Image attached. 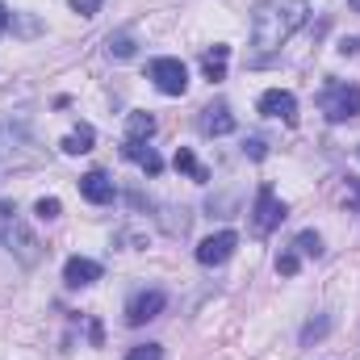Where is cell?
I'll return each instance as SVG.
<instances>
[{
  "mask_svg": "<svg viewBox=\"0 0 360 360\" xmlns=\"http://www.w3.org/2000/svg\"><path fill=\"white\" fill-rule=\"evenodd\" d=\"M164 302H168V297H164L160 289H143V293H134V297L126 302V323H130V327L151 323V319L164 310Z\"/></svg>",
  "mask_w": 360,
  "mask_h": 360,
  "instance_id": "52a82bcc",
  "label": "cell"
},
{
  "mask_svg": "<svg viewBox=\"0 0 360 360\" xmlns=\"http://www.w3.org/2000/svg\"><path fill=\"white\" fill-rule=\"evenodd\" d=\"M68 4H72V13L92 17V13H101V4H105V0H68Z\"/></svg>",
  "mask_w": 360,
  "mask_h": 360,
  "instance_id": "7402d4cb",
  "label": "cell"
},
{
  "mask_svg": "<svg viewBox=\"0 0 360 360\" xmlns=\"http://www.w3.org/2000/svg\"><path fill=\"white\" fill-rule=\"evenodd\" d=\"M319 109L327 113V122H352V117H360V89H352V84H327L319 92Z\"/></svg>",
  "mask_w": 360,
  "mask_h": 360,
  "instance_id": "3957f363",
  "label": "cell"
},
{
  "mask_svg": "<svg viewBox=\"0 0 360 360\" xmlns=\"http://www.w3.org/2000/svg\"><path fill=\"white\" fill-rule=\"evenodd\" d=\"M348 205H360V180L348 176Z\"/></svg>",
  "mask_w": 360,
  "mask_h": 360,
  "instance_id": "cb8c5ba5",
  "label": "cell"
},
{
  "mask_svg": "<svg viewBox=\"0 0 360 360\" xmlns=\"http://www.w3.org/2000/svg\"><path fill=\"white\" fill-rule=\"evenodd\" d=\"M172 164H176V172H188V176L197 180V184H205V180H210V172L197 164V155H193L188 147H176V160H172Z\"/></svg>",
  "mask_w": 360,
  "mask_h": 360,
  "instance_id": "2e32d148",
  "label": "cell"
},
{
  "mask_svg": "<svg viewBox=\"0 0 360 360\" xmlns=\"http://www.w3.org/2000/svg\"><path fill=\"white\" fill-rule=\"evenodd\" d=\"M92 143H96V130H92L89 122H80V126H76V130H72V134H68V139H63L59 147H63L68 155H89Z\"/></svg>",
  "mask_w": 360,
  "mask_h": 360,
  "instance_id": "5bb4252c",
  "label": "cell"
},
{
  "mask_svg": "<svg viewBox=\"0 0 360 360\" xmlns=\"http://www.w3.org/2000/svg\"><path fill=\"white\" fill-rule=\"evenodd\" d=\"M109 55H113V59H130V55H134V38H130L126 30H122V34H109Z\"/></svg>",
  "mask_w": 360,
  "mask_h": 360,
  "instance_id": "ac0fdd59",
  "label": "cell"
},
{
  "mask_svg": "<svg viewBox=\"0 0 360 360\" xmlns=\"http://www.w3.org/2000/svg\"><path fill=\"white\" fill-rule=\"evenodd\" d=\"M0 243L25 264V269H34L38 260H42V243L34 239V231L21 222V214H17V205L13 201H0Z\"/></svg>",
  "mask_w": 360,
  "mask_h": 360,
  "instance_id": "7a4b0ae2",
  "label": "cell"
},
{
  "mask_svg": "<svg viewBox=\"0 0 360 360\" xmlns=\"http://www.w3.org/2000/svg\"><path fill=\"white\" fill-rule=\"evenodd\" d=\"M151 80H155V89L164 96H184V89H188V72H184L180 59H155L151 63Z\"/></svg>",
  "mask_w": 360,
  "mask_h": 360,
  "instance_id": "8992f818",
  "label": "cell"
},
{
  "mask_svg": "<svg viewBox=\"0 0 360 360\" xmlns=\"http://www.w3.org/2000/svg\"><path fill=\"white\" fill-rule=\"evenodd\" d=\"M243 155L264 160V155H269V143H264V139H248V143H243Z\"/></svg>",
  "mask_w": 360,
  "mask_h": 360,
  "instance_id": "603a6c76",
  "label": "cell"
},
{
  "mask_svg": "<svg viewBox=\"0 0 360 360\" xmlns=\"http://www.w3.org/2000/svg\"><path fill=\"white\" fill-rule=\"evenodd\" d=\"M63 281H68L72 289H84L92 281H101V264H96V260H84V256H72V260L63 264Z\"/></svg>",
  "mask_w": 360,
  "mask_h": 360,
  "instance_id": "8fae6325",
  "label": "cell"
},
{
  "mask_svg": "<svg viewBox=\"0 0 360 360\" xmlns=\"http://www.w3.org/2000/svg\"><path fill=\"white\" fill-rule=\"evenodd\" d=\"M310 4L306 0H260L252 13V63H269L272 55L306 25Z\"/></svg>",
  "mask_w": 360,
  "mask_h": 360,
  "instance_id": "6da1fadb",
  "label": "cell"
},
{
  "mask_svg": "<svg viewBox=\"0 0 360 360\" xmlns=\"http://www.w3.org/2000/svg\"><path fill=\"white\" fill-rule=\"evenodd\" d=\"M293 252H297V256L319 260V256H323V239H319V231H302V235L293 239Z\"/></svg>",
  "mask_w": 360,
  "mask_h": 360,
  "instance_id": "e0dca14e",
  "label": "cell"
},
{
  "mask_svg": "<svg viewBox=\"0 0 360 360\" xmlns=\"http://www.w3.org/2000/svg\"><path fill=\"white\" fill-rule=\"evenodd\" d=\"M297 260H302L297 252H281V256H276V272H281V276H293V272H297Z\"/></svg>",
  "mask_w": 360,
  "mask_h": 360,
  "instance_id": "44dd1931",
  "label": "cell"
},
{
  "mask_svg": "<svg viewBox=\"0 0 360 360\" xmlns=\"http://www.w3.org/2000/svg\"><path fill=\"white\" fill-rule=\"evenodd\" d=\"M226 63H231V46H214V51H205L201 55V72H205V80L210 84H218V80H226Z\"/></svg>",
  "mask_w": 360,
  "mask_h": 360,
  "instance_id": "4fadbf2b",
  "label": "cell"
},
{
  "mask_svg": "<svg viewBox=\"0 0 360 360\" xmlns=\"http://www.w3.org/2000/svg\"><path fill=\"white\" fill-rule=\"evenodd\" d=\"M348 4H352V8H356V13H360V0H348Z\"/></svg>",
  "mask_w": 360,
  "mask_h": 360,
  "instance_id": "4316f807",
  "label": "cell"
},
{
  "mask_svg": "<svg viewBox=\"0 0 360 360\" xmlns=\"http://www.w3.org/2000/svg\"><path fill=\"white\" fill-rule=\"evenodd\" d=\"M260 113L264 117H281L285 126H297V96L285 89H272L260 96Z\"/></svg>",
  "mask_w": 360,
  "mask_h": 360,
  "instance_id": "ba28073f",
  "label": "cell"
},
{
  "mask_svg": "<svg viewBox=\"0 0 360 360\" xmlns=\"http://www.w3.org/2000/svg\"><path fill=\"white\" fill-rule=\"evenodd\" d=\"M126 130H130L126 139H139V143H147V139L155 134V117L139 109V113H130V117H126Z\"/></svg>",
  "mask_w": 360,
  "mask_h": 360,
  "instance_id": "9a60e30c",
  "label": "cell"
},
{
  "mask_svg": "<svg viewBox=\"0 0 360 360\" xmlns=\"http://www.w3.org/2000/svg\"><path fill=\"white\" fill-rule=\"evenodd\" d=\"M285 218H289L285 201L272 193V184H260V188H256V205H252V231H256V235H272Z\"/></svg>",
  "mask_w": 360,
  "mask_h": 360,
  "instance_id": "277c9868",
  "label": "cell"
},
{
  "mask_svg": "<svg viewBox=\"0 0 360 360\" xmlns=\"http://www.w3.org/2000/svg\"><path fill=\"white\" fill-rule=\"evenodd\" d=\"M122 155H126L130 164H139L147 176H160V172H164V160H160L147 143H139V139H126V143H122Z\"/></svg>",
  "mask_w": 360,
  "mask_h": 360,
  "instance_id": "30bf717a",
  "label": "cell"
},
{
  "mask_svg": "<svg viewBox=\"0 0 360 360\" xmlns=\"http://www.w3.org/2000/svg\"><path fill=\"white\" fill-rule=\"evenodd\" d=\"M235 248H239V235L235 231H218V235H210V239L197 243V264H205V269L226 264L235 256Z\"/></svg>",
  "mask_w": 360,
  "mask_h": 360,
  "instance_id": "5b68a950",
  "label": "cell"
},
{
  "mask_svg": "<svg viewBox=\"0 0 360 360\" xmlns=\"http://www.w3.org/2000/svg\"><path fill=\"white\" fill-rule=\"evenodd\" d=\"M80 193L89 197L92 205H109V201H113V180L105 176V172H96V168H92V172H84V176H80Z\"/></svg>",
  "mask_w": 360,
  "mask_h": 360,
  "instance_id": "7c38bea8",
  "label": "cell"
},
{
  "mask_svg": "<svg viewBox=\"0 0 360 360\" xmlns=\"http://www.w3.org/2000/svg\"><path fill=\"white\" fill-rule=\"evenodd\" d=\"M201 134H214V139H222V134H231L235 130V113H231V105L226 101H214V105H205L201 109Z\"/></svg>",
  "mask_w": 360,
  "mask_h": 360,
  "instance_id": "9c48e42d",
  "label": "cell"
},
{
  "mask_svg": "<svg viewBox=\"0 0 360 360\" xmlns=\"http://www.w3.org/2000/svg\"><path fill=\"white\" fill-rule=\"evenodd\" d=\"M126 360H164V348L160 344H139V348H130Z\"/></svg>",
  "mask_w": 360,
  "mask_h": 360,
  "instance_id": "ffe728a7",
  "label": "cell"
},
{
  "mask_svg": "<svg viewBox=\"0 0 360 360\" xmlns=\"http://www.w3.org/2000/svg\"><path fill=\"white\" fill-rule=\"evenodd\" d=\"M340 51H344V55H360V38H344Z\"/></svg>",
  "mask_w": 360,
  "mask_h": 360,
  "instance_id": "d4e9b609",
  "label": "cell"
},
{
  "mask_svg": "<svg viewBox=\"0 0 360 360\" xmlns=\"http://www.w3.org/2000/svg\"><path fill=\"white\" fill-rule=\"evenodd\" d=\"M34 214H38L42 222H55V218L63 214V205H59V197H42V201L34 205Z\"/></svg>",
  "mask_w": 360,
  "mask_h": 360,
  "instance_id": "d6986e66",
  "label": "cell"
},
{
  "mask_svg": "<svg viewBox=\"0 0 360 360\" xmlns=\"http://www.w3.org/2000/svg\"><path fill=\"white\" fill-rule=\"evenodd\" d=\"M8 21H13V13H8V8H4V4H0V34H4V30H8Z\"/></svg>",
  "mask_w": 360,
  "mask_h": 360,
  "instance_id": "484cf974",
  "label": "cell"
}]
</instances>
